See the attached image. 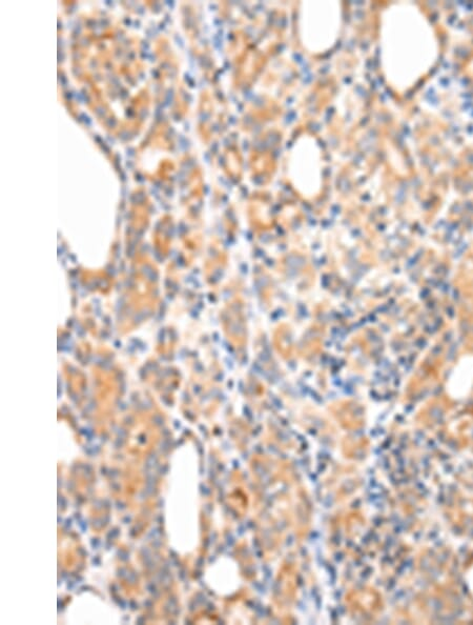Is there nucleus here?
I'll return each instance as SVG.
<instances>
[{
  "label": "nucleus",
  "mask_w": 473,
  "mask_h": 625,
  "mask_svg": "<svg viewBox=\"0 0 473 625\" xmlns=\"http://www.w3.org/2000/svg\"><path fill=\"white\" fill-rule=\"evenodd\" d=\"M465 583L469 593L473 597V564L466 571Z\"/></svg>",
  "instance_id": "nucleus-1"
}]
</instances>
